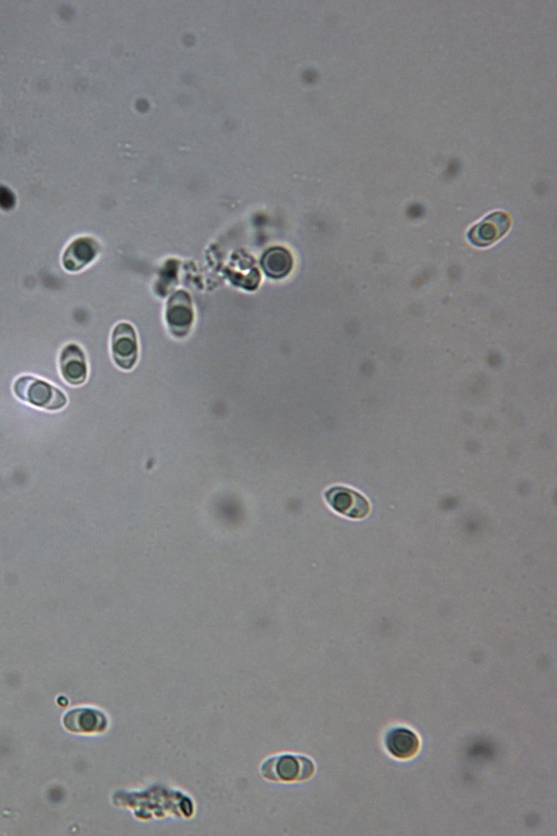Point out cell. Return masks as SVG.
I'll return each mask as SVG.
<instances>
[{
	"instance_id": "7",
	"label": "cell",
	"mask_w": 557,
	"mask_h": 836,
	"mask_svg": "<svg viewBox=\"0 0 557 836\" xmlns=\"http://www.w3.org/2000/svg\"><path fill=\"white\" fill-rule=\"evenodd\" d=\"M60 374L65 382L73 387H80L87 379L86 357L80 346L68 343L64 347L59 357Z\"/></svg>"
},
{
	"instance_id": "5",
	"label": "cell",
	"mask_w": 557,
	"mask_h": 836,
	"mask_svg": "<svg viewBox=\"0 0 557 836\" xmlns=\"http://www.w3.org/2000/svg\"><path fill=\"white\" fill-rule=\"evenodd\" d=\"M326 500L337 513L348 518L362 519L369 512L368 501L347 487H332L327 492Z\"/></svg>"
},
{
	"instance_id": "3",
	"label": "cell",
	"mask_w": 557,
	"mask_h": 836,
	"mask_svg": "<svg viewBox=\"0 0 557 836\" xmlns=\"http://www.w3.org/2000/svg\"><path fill=\"white\" fill-rule=\"evenodd\" d=\"M111 356L115 364L123 370H131L137 365L138 343L132 325L120 323L111 334Z\"/></svg>"
},
{
	"instance_id": "2",
	"label": "cell",
	"mask_w": 557,
	"mask_h": 836,
	"mask_svg": "<svg viewBox=\"0 0 557 836\" xmlns=\"http://www.w3.org/2000/svg\"><path fill=\"white\" fill-rule=\"evenodd\" d=\"M314 772L313 761L304 756H273L261 766L262 777L273 782H298L310 778Z\"/></svg>"
},
{
	"instance_id": "6",
	"label": "cell",
	"mask_w": 557,
	"mask_h": 836,
	"mask_svg": "<svg viewBox=\"0 0 557 836\" xmlns=\"http://www.w3.org/2000/svg\"><path fill=\"white\" fill-rule=\"evenodd\" d=\"M510 220L506 213L495 212L473 227L467 236L477 247H486L500 240L508 232Z\"/></svg>"
},
{
	"instance_id": "11",
	"label": "cell",
	"mask_w": 557,
	"mask_h": 836,
	"mask_svg": "<svg viewBox=\"0 0 557 836\" xmlns=\"http://www.w3.org/2000/svg\"><path fill=\"white\" fill-rule=\"evenodd\" d=\"M262 268L264 272L272 279H282L289 275L294 262L287 250L282 248H272L267 251L262 258Z\"/></svg>"
},
{
	"instance_id": "8",
	"label": "cell",
	"mask_w": 557,
	"mask_h": 836,
	"mask_svg": "<svg viewBox=\"0 0 557 836\" xmlns=\"http://www.w3.org/2000/svg\"><path fill=\"white\" fill-rule=\"evenodd\" d=\"M65 727L69 732L81 734H96L104 732L109 722L100 710L92 708L74 709L65 715Z\"/></svg>"
},
{
	"instance_id": "1",
	"label": "cell",
	"mask_w": 557,
	"mask_h": 836,
	"mask_svg": "<svg viewBox=\"0 0 557 836\" xmlns=\"http://www.w3.org/2000/svg\"><path fill=\"white\" fill-rule=\"evenodd\" d=\"M13 393L21 401L40 410L57 412L67 405V397L62 390L32 376H22L13 384Z\"/></svg>"
},
{
	"instance_id": "9",
	"label": "cell",
	"mask_w": 557,
	"mask_h": 836,
	"mask_svg": "<svg viewBox=\"0 0 557 836\" xmlns=\"http://www.w3.org/2000/svg\"><path fill=\"white\" fill-rule=\"evenodd\" d=\"M99 247L91 238H78L68 245L63 255V266L69 272L83 271L96 258Z\"/></svg>"
},
{
	"instance_id": "4",
	"label": "cell",
	"mask_w": 557,
	"mask_h": 836,
	"mask_svg": "<svg viewBox=\"0 0 557 836\" xmlns=\"http://www.w3.org/2000/svg\"><path fill=\"white\" fill-rule=\"evenodd\" d=\"M193 306L187 292L179 291L171 297L166 307V324L174 337L187 336L193 324Z\"/></svg>"
},
{
	"instance_id": "10",
	"label": "cell",
	"mask_w": 557,
	"mask_h": 836,
	"mask_svg": "<svg viewBox=\"0 0 557 836\" xmlns=\"http://www.w3.org/2000/svg\"><path fill=\"white\" fill-rule=\"evenodd\" d=\"M420 738L411 729H392L386 737V747L390 754L399 760L411 759L420 750Z\"/></svg>"
}]
</instances>
